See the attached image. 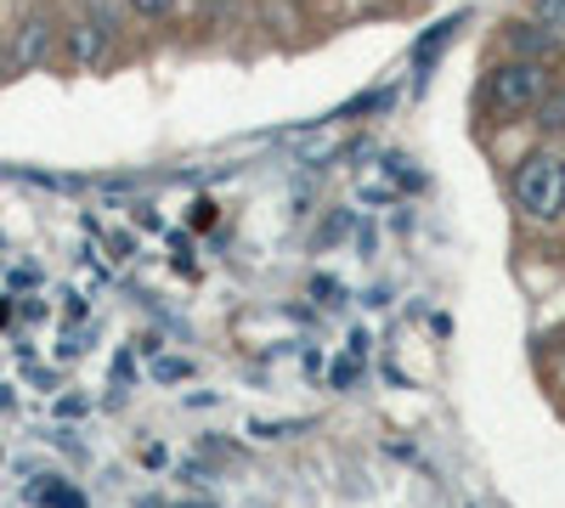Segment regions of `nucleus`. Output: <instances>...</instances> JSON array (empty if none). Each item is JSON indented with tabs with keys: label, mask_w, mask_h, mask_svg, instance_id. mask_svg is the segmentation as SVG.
<instances>
[{
	"label": "nucleus",
	"mask_w": 565,
	"mask_h": 508,
	"mask_svg": "<svg viewBox=\"0 0 565 508\" xmlns=\"http://www.w3.org/2000/svg\"><path fill=\"white\" fill-rule=\"evenodd\" d=\"M537 108H543V125H548V130H559V125H565V97H543Z\"/></svg>",
	"instance_id": "nucleus-10"
},
{
	"label": "nucleus",
	"mask_w": 565,
	"mask_h": 508,
	"mask_svg": "<svg viewBox=\"0 0 565 508\" xmlns=\"http://www.w3.org/2000/svg\"><path fill=\"white\" fill-rule=\"evenodd\" d=\"M45 57H52V23H45V18H29V23L18 29L12 63H18V68H40Z\"/></svg>",
	"instance_id": "nucleus-3"
},
{
	"label": "nucleus",
	"mask_w": 565,
	"mask_h": 508,
	"mask_svg": "<svg viewBox=\"0 0 565 508\" xmlns=\"http://www.w3.org/2000/svg\"><path fill=\"white\" fill-rule=\"evenodd\" d=\"M68 57H74L79 68L103 63V57H108V23H74V29H68Z\"/></svg>",
	"instance_id": "nucleus-4"
},
{
	"label": "nucleus",
	"mask_w": 565,
	"mask_h": 508,
	"mask_svg": "<svg viewBox=\"0 0 565 508\" xmlns=\"http://www.w3.org/2000/svg\"><path fill=\"white\" fill-rule=\"evenodd\" d=\"M175 508H210V502H175Z\"/></svg>",
	"instance_id": "nucleus-11"
},
{
	"label": "nucleus",
	"mask_w": 565,
	"mask_h": 508,
	"mask_svg": "<svg viewBox=\"0 0 565 508\" xmlns=\"http://www.w3.org/2000/svg\"><path fill=\"white\" fill-rule=\"evenodd\" d=\"M514 204L532 220H559L565 215V159L559 153H532L514 170Z\"/></svg>",
	"instance_id": "nucleus-1"
},
{
	"label": "nucleus",
	"mask_w": 565,
	"mask_h": 508,
	"mask_svg": "<svg viewBox=\"0 0 565 508\" xmlns=\"http://www.w3.org/2000/svg\"><path fill=\"white\" fill-rule=\"evenodd\" d=\"M186 374H193V361H186V356H159V361H153V379H159V385H175V379H186Z\"/></svg>",
	"instance_id": "nucleus-6"
},
{
	"label": "nucleus",
	"mask_w": 565,
	"mask_h": 508,
	"mask_svg": "<svg viewBox=\"0 0 565 508\" xmlns=\"http://www.w3.org/2000/svg\"><path fill=\"white\" fill-rule=\"evenodd\" d=\"M537 23L548 34H565V0H537Z\"/></svg>",
	"instance_id": "nucleus-8"
},
{
	"label": "nucleus",
	"mask_w": 565,
	"mask_h": 508,
	"mask_svg": "<svg viewBox=\"0 0 565 508\" xmlns=\"http://www.w3.org/2000/svg\"><path fill=\"white\" fill-rule=\"evenodd\" d=\"M300 430H306L300 419H289V424H266V419H260V424H249V435H266V441H277V435H300Z\"/></svg>",
	"instance_id": "nucleus-9"
},
{
	"label": "nucleus",
	"mask_w": 565,
	"mask_h": 508,
	"mask_svg": "<svg viewBox=\"0 0 565 508\" xmlns=\"http://www.w3.org/2000/svg\"><path fill=\"white\" fill-rule=\"evenodd\" d=\"M345 233H351V215H345V209H334V215L322 220V233H317V249H328V244H340Z\"/></svg>",
	"instance_id": "nucleus-7"
},
{
	"label": "nucleus",
	"mask_w": 565,
	"mask_h": 508,
	"mask_svg": "<svg viewBox=\"0 0 565 508\" xmlns=\"http://www.w3.org/2000/svg\"><path fill=\"white\" fill-rule=\"evenodd\" d=\"M29 497H34V502H52V508H85V502H79L68 486H57L52 475H45V486H29Z\"/></svg>",
	"instance_id": "nucleus-5"
},
{
	"label": "nucleus",
	"mask_w": 565,
	"mask_h": 508,
	"mask_svg": "<svg viewBox=\"0 0 565 508\" xmlns=\"http://www.w3.org/2000/svg\"><path fill=\"white\" fill-rule=\"evenodd\" d=\"M543 97H548V74H543V63H503V68L492 74V114H503V119L537 108Z\"/></svg>",
	"instance_id": "nucleus-2"
}]
</instances>
